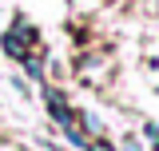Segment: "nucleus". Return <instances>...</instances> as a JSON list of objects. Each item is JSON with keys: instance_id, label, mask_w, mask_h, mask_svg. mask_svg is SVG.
<instances>
[{"instance_id": "f03ea898", "label": "nucleus", "mask_w": 159, "mask_h": 151, "mask_svg": "<svg viewBox=\"0 0 159 151\" xmlns=\"http://www.w3.org/2000/svg\"><path fill=\"white\" fill-rule=\"evenodd\" d=\"M147 139H151V147H159V127H151V123H147Z\"/></svg>"}, {"instance_id": "f257e3e1", "label": "nucleus", "mask_w": 159, "mask_h": 151, "mask_svg": "<svg viewBox=\"0 0 159 151\" xmlns=\"http://www.w3.org/2000/svg\"><path fill=\"white\" fill-rule=\"evenodd\" d=\"M4 52H8L12 60H24V56H28V48H20V24L4 36Z\"/></svg>"}]
</instances>
